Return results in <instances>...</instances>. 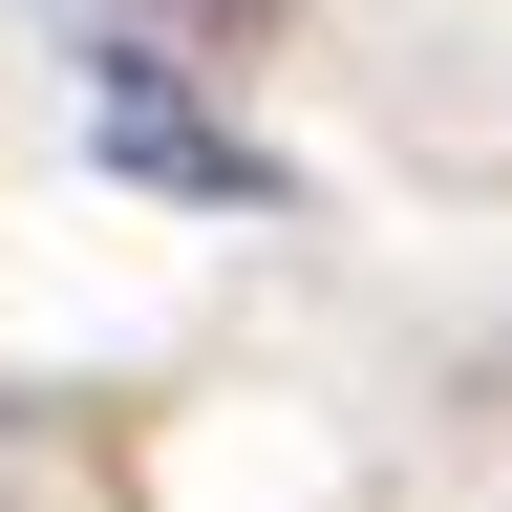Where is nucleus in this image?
I'll return each mask as SVG.
<instances>
[{
	"mask_svg": "<svg viewBox=\"0 0 512 512\" xmlns=\"http://www.w3.org/2000/svg\"><path fill=\"white\" fill-rule=\"evenodd\" d=\"M107 171L128 192H214V214H278V150H235V128L171 107V86H107Z\"/></svg>",
	"mask_w": 512,
	"mask_h": 512,
	"instance_id": "1",
	"label": "nucleus"
}]
</instances>
